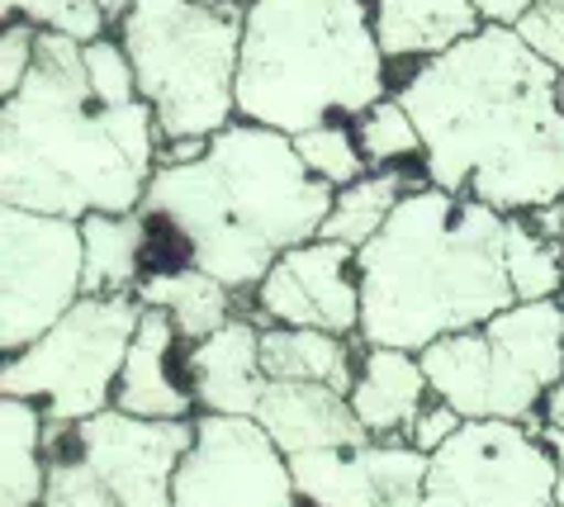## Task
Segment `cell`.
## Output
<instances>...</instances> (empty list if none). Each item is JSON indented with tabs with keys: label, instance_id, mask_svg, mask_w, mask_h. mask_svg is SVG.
Wrapping results in <instances>:
<instances>
[{
	"label": "cell",
	"instance_id": "836d02e7",
	"mask_svg": "<svg viewBox=\"0 0 564 507\" xmlns=\"http://www.w3.org/2000/svg\"><path fill=\"white\" fill-rule=\"evenodd\" d=\"M536 224H541L545 233H555L560 242H564V199H560V204H551V209H541V214H536Z\"/></svg>",
	"mask_w": 564,
	"mask_h": 507
},
{
	"label": "cell",
	"instance_id": "d590c367",
	"mask_svg": "<svg viewBox=\"0 0 564 507\" xmlns=\"http://www.w3.org/2000/svg\"><path fill=\"white\" fill-rule=\"evenodd\" d=\"M199 6H214V10H242V14H247V10L257 6V0H199Z\"/></svg>",
	"mask_w": 564,
	"mask_h": 507
},
{
	"label": "cell",
	"instance_id": "9c48e42d",
	"mask_svg": "<svg viewBox=\"0 0 564 507\" xmlns=\"http://www.w3.org/2000/svg\"><path fill=\"white\" fill-rule=\"evenodd\" d=\"M138 319V294H82L39 342L0 360V393L34 399L53 422L109 413Z\"/></svg>",
	"mask_w": 564,
	"mask_h": 507
},
{
	"label": "cell",
	"instance_id": "d4e9b609",
	"mask_svg": "<svg viewBox=\"0 0 564 507\" xmlns=\"http://www.w3.org/2000/svg\"><path fill=\"white\" fill-rule=\"evenodd\" d=\"M503 261L517 299H564V242L536 224V214H508Z\"/></svg>",
	"mask_w": 564,
	"mask_h": 507
},
{
	"label": "cell",
	"instance_id": "83f0119b",
	"mask_svg": "<svg viewBox=\"0 0 564 507\" xmlns=\"http://www.w3.org/2000/svg\"><path fill=\"white\" fill-rule=\"evenodd\" d=\"M0 20H29L39 29H53V34H67V39H100L109 34L105 14L96 0H0Z\"/></svg>",
	"mask_w": 564,
	"mask_h": 507
},
{
	"label": "cell",
	"instance_id": "f546056e",
	"mask_svg": "<svg viewBox=\"0 0 564 507\" xmlns=\"http://www.w3.org/2000/svg\"><path fill=\"white\" fill-rule=\"evenodd\" d=\"M517 29H522V39L536 47L541 57H551L555 67H564V0H536Z\"/></svg>",
	"mask_w": 564,
	"mask_h": 507
},
{
	"label": "cell",
	"instance_id": "9a60e30c",
	"mask_svg": "<svg viewBox=\"0 0 564 507\" xmlns=\"http://www.w3.org/2000/svg\"><path fill=\"white\" fill-rule=\"evenodd\" d=\"M185 356H191V342L181 337V327L171 323V313L143 309L133 346H129V360H123V375H119V389H115V408L129 418H148V422L199 418Z\"/></svg>",
	"mask_w": 564,
	"mask_h": 507
},
{
	"label": "cell",
	"instance_id": "ac0fdd59",
	"mask_svg": "<svg viewBox=\"0 0 564 507\" xmlns=\"http://www.w3.org/2000/svg\"><path fill=\"white\" fill-rule=\"evenodd\" d=\"M370 20L380 53L394 67V86L422 62L451 53L456 43L475 39L484 29V14L475 0H370Z\"/></svg>",
	"mask_w": 564,
	"mask_h": 507
},
{
	"label": "cell",
	"instance_id": "52a82bcc",
	"mask_svg": "<svg viewBox=\"0 0 564 507\" xmlns=\"http://www.w3.org/2000/svg\"><path fill=\"white\" fill-rule=\"evenodd\" d=\"M427 385L465 422H545L564 379V299H517L489 323L451 332L417 352Z\"/></svg>",
	"mask_w": 564,
	"mask_h": 507
},
{
	"label": "cell",
	"instance_id": "5bb4252c",
	"mask_svg": "<svg viewBox=\"0 0 564 507\" xmlns=\"http://www.w3.org/2000/svg\"><path fill=\"white\" fill-rule=\"evenodd\" d=\"M432 455L409 436H370L366 446L290 455L294 484L313 507H422Z\"/></svg>",
	"mask_w": 564,
	"mask_h": 507
},
{
	"label": "cell",
	"instance_id": "8992f818",
	"mask_svg": "<svg viewBox=\"0 0 564 507\" xmlns=\"http://www.w3.org/2000/svg\"><path fill=\"white\" fill-rule=\"evenodd\" d=\"M115 34L133 62L162 142L214 138L238 119L242 10H214L199 0H133Z\"/></svg>",
	"mask_w": 564,
	"mask_h": 507
},
{
	"label": "cell",
	"instance_id": "4fadbf2b",
	"mask_svg": "<svg viewBox=\"0 0 564 507\" xmlns=\"http://www.w3.org/2000/svg\"><path fill=\"white\" fill-rule=\"evenodd\" d=\"M247 313L261 327H318L337 337H360L356 247L327 237L290 247L247 294Z\"/></svg>",
	"mask_w": 564,
	"mask_h": 507
},
{
	"label": "cell",
	"instance_id": "cb8c5ba5",
	"mask_svg": "<svg viewBox=\"0 0 564 507\" xmlns=\"http://www.w3.org/2000/svg\"><path fill=\"white\" fill-rule=\"evenodd\" d=\"M427 181V171H422V162L409 171V166H380L370 171V176H360L356 185L337 190L333 209H327L323 218V233L327 242H347V247H366L380 237V228L394 218V209L403 204V195H409L413 185Z\"/></svg>",
	"mask_w": 564,
	"mask_h": 507
},
{
	"label": "cell",
	"instance_id": "277c9868",
	"mask_svg": "<svg viewBox=\"0 0 564 507\" xmlns=\"http://www.w3.org/2000/svg\"><path fill=\"white\" fill-rule=\"evenodd\" d=\"M503 233L508 214L489 204L432 181L413 185L380 237L356 251L360 342L427 352L451 332L512 309Z\"/></svg>",
	"mask_w": 564,
	"mask_h": 507
},
{
	"label": "cell",
	"instance_id": "8d00e7d4",
	"mask_svg": "<svg viewBox=\"0 0 564 507\" xmlns=\"http://www.w3.org/2000/svg\"><path fill=\"white\" fill-rule=\"evenodd\" d=\"M555 507H564V474H560V494H555Z\"/></svg>",
	"mask_w": 564,
	"mask_h": 507
},
{
	"label": "cell",
	"instance_id": "484cf974",
	"mask_svg": "<svg viewBox=\"0 0 564 507\" xmlns=\"http://www.w3.org/2000/svg\"><path fill=\"white\" fill-rule=\"evenodd\" d=\"M356 138H360V152L370 157L375 171L422 162V129L399 95H384L380 105H370L366 115L356 119Z\"/></svg>",
	"mask_w": 564,
	"mask_h": 507
},
{
	"label": "cell",
	"instance_id": "44dd1931",
	"mask_svg": "<svg viewBox=\"0 0 564 507\" xmlns=\"http://www.w3.org/2000/svg\"><path fill=\"white\" fill-rule=\"evenodd\" d=\"M48 494V413L0 393V507H39Z\"/></svg>",
	"mask_w": 564,
	"mask_h": 507
},
{
	"label": "cell",
	"instance_id": "4dcf8cb0",
	"mask_svg": "<svg viewBox=\"0 0 564 507\" xmlns=\"http://www.w3.org/2000/svg\"><path fill=\"white\" fill-rule=\"evenodd\" d=\"M460 427H465V418H460V413H456V408H451L446 399H436V393H432V399L422 403V413L413 418V432H409V441H413L417 451L436 455V451H442L451 436L460 432Z\"/></svg>",
	"mask_w": 564,
	"mask_h": 507
},
{
	"label": "cell",
	"instance_id": "ba28073f",
	"mask_svg": "<svg viewBox=\"0 0 564 507\" xmlns=\"http://www.w3.org/2000/svg\"><path fill=\"white\" fill-rule=\"evenodd\" d=\"M191 422H148L119 408L86 422L48 418V494L39 507H176Z\"/></svg>",
	"mask_w": 564,
	"mask_h": 507
},
{
	"label": "cell",
	"instance_id": "8fae6325",
	"mask_svg": "<svg viewBox=\"0 0 564 507\" xmlns=\"http://www.w3.org/2000/svg\"><path fill=\"white\" fill-rule=\"evenodd\" d=\"M564 465L522 422H465L427 465L422 507H555Z\"/></svg>",
	"mask_w": 564,
	"mask_h": 507
},
{
	"label": "cell",
	"instance_id": "e575fe53",
	"mask_svg": "<svg viewBox=\"0 0 564 507\" xmlns=\"http://www.w3.org/2000/svg\"><path fill=\"white\" fill-rule=\"evenodd\" d=\"M545 422H555V427H564V379L555 385V393L545 399Z\"/></svg>",
	"mask_w": 564,
	"mask_h": 507
},
{
	"label": "cell",
	"instance_id": "f1b7e54d",
	"mask_svg": "<svg viewBox=\"0 0 564 507\" xmlns=\"http://www.w3.org/2000/svg\"><path fill=\"white\" fill-rule=\"evenodd\" d=\"M39 34L43 29L29 20H10L0 29V100H10V95L29 82L34 57H39Z\"/></svg>",
	"mask_w": 564,
	"mask_h": 507
},
{
	"label": "cell",
	"instance_id": "4316f807",
	"mask_svg": "<svg viewBox=\"0 0 564 507\" xmlns=\"http://www.w3.org/2000/svg\"><path fill=\"white\" fill-rule=\"evenodd\" d=\"M294 148H300L304 166L318 176L323 185L333 190H347L356 185L360 176H370V157L360 152V138H356V123L351 119H333V123H318V129H308L294 138Z\"/></svg>",
	"mask_w": 564,
	"mask_h": 507
},
{
	"label": "cell",
	"instance_id": "3957f363",
	"mask_svg": "<svg viewBox=\"0 0 564 507\" xmlns=\"http://www.w3.org/2000/svg\"><path fill=\"white\" fill-rule=\"evenodd\" d=\"M162 166L148 100H109L86 72V43L39 34L29 82L0 109V199L57 218L133 214Z\"/></svg>",
	"mask_w": 564,
	"mask_h": 507
},
{
	"label": "cell",
	"instance_id": "ffe728a7",
	"mask_svg": "<svg viewBox=\"0 0 564 507\" xmlns=\"http://www.w3.org/2000/svg\"><path fill=\"white\" fill-rule=\"evenodd\" d=\"M360 337H337L318 327H261V366L265 379H294V385H327L351 393L360 366Z\"/></svg>",
	"mask_w": 564,
	"mask_h": 507
},
{
	"label": "cell",
	"instance_id": "e0dca14e",
	"mask_svg": "<svg viewBox=\"0 0 564 507\" xmlns=\"http://www.w3.org/2000/svg\"><path fill=\"white\" fill-rule=\"evenodd\" d=\"M257 422L285 455L304 451H337L366 446L370 432L351 413V399L327 385H294V379H271L257 403Z\"/></svg>",
	"mask_w": 564,
	"mask_h": 507
},
{
	"label": "cell",
	"instance_id": "2e32d148",
	"mask_svg": "<svg viewBox=\"0 0 564 507\" xmlns=\"http://www.w3.org/2000/svg\"><path fill=\"white\" fill-rule=\"evenodd\" d=\"M185 370H191L199 413L257 418V403H261L265 385H271L265 366H261V323L247 309H238L224 327L209 332L205 342H191Z\"/></svg>",
	"mask_w": 564,
	"mask_h": 507
},
{
	"label": "cell",
	"instance_id": "74e56055",
	"mask_svg": "<svg viewBox=\"0 0 564 507\" xmlns=\"http://www.w3.org/2000/svg\"><path fill=\"white\" fill-rule=\"evenodd\" d=\"M560 109H564V67H560Z\"/></svg>",
	"mask_w": 564,
	"mask_h": 507
},
{
	"label": "cell",
	"instance_id": "603a6c76",
	"mask_svg": "<svg viewBox=\"0 0 564 507\" xmlns=\"http://www.w3.org/2000/svg\"><path fill=\"white\" fill-rule=\"evenodd\" d=\"M86 294H138L148 276V214H86Z\"/></svg>",
	"mask_w": 564,
	"mask_h": 507
},
{
	"label": "cell",
	"instance_id": "5b68a950",
	"mask_svg": "<svg viewBox=\"0 0 564 507\" xmlns=\"http://www.w3.org/2000/svg\"><path fill=\"white\" fill-rule=\"evenodd\" d=\"M394 95L370 0H257L242 14L238 119L300 138L318 123L360 119Z\"/></svg>",
	"mask_w": 564,
	"mask_h": 507
},
{
	"label": "cell",
	"instance_id": "1f68e13d",
	"mask_svg": "<svg viewBox=\"0 0 564 507\" xmlns=\"http://www.w3.org/2000/svg\"><path fill=\"white\" fill-rule=\"evenodd\" d=\"M475 6L484 14V24H508V29H517L531 14L536 0H475Z\"/></svg>",
	"mask_w": 564,
	"mask_h": 507
},
{
	"label": "cell",
	"instance_id": "7a4b0ae2",
	"mask_svg": "<svg viewBox=\"0 0 564 507\" xmlns=\"http://www.w3.org/2000/svg\"><path fill=\"white\" fill-rule=\"evenodd\" d=\"M333 199L290 133L232 119L191 162L156 166L143 199L148 271L199 266L247 299L290 247L323 233Z\"/></svg>",
	"mask_w": 564,
	"mask_h": 507
},
{
	"label": "cell",
	"instance_id": "6da1fadb",
	"mask_svg": "<svg viewBox=\"0 0 564 507\" xmlns=\"http://www.w3.org/2000/svg\"><path fill=\"white\" fill-rule=\"evenodd\" d=\"M394 95L422 129V171L498 214H541L564 199L560 67L522 29L484 24L422 62Z\"/></svg>",
	"mask_w": 564,
	"mask_h": 507
},
{
	"label": "cell",
	"instance_id": "30bf717a",
	"mask_svg": "<svg viewBox=\"0 0 564 507\" xmlns=\"http://www.w3.org/2000/svg\"><path fill=\"white\" fill-rule=\"evenodd\" d=\"M0 352L14 356L39 342L86 294L82 218L0 209Z\"/></svg>",
	"mask_w": 564,
	"mask_h": 507
},
{
	"label": "cell",
	"instance_id": "d6986e66",
	"mask_svg": "<svg viewBox=\"0 0 564 507\" xmlns=\"http://www.w3.org/2000/svg\"><path fill=\"white\" fill-rule=\"evenodd\" d=\"M351 413L370 436H409L422 403L432 399L427 370L417 352H394V346H360V366L351 385Z\"/></svg>",
	"mask_w": 564,
	"mask_h": 507
},
{
	"label": "cell",
	"instance_id": "d6a6232c",
	"mask_svg": "<svg viewBox=\"0 0 564 507\" xmlns=\"http://www.w3.org/2000/svg\"><path fill=\"white\" fill-rule=\"evenodd\" d=\"M100 6V14H105V24H109V34H115V29L129 20V10H133V0H96Z\"/></svg>",
	"mask_w": 564,
	"mask_h": 507
},
{
	"label": "cell",
	"instance_id": "7c38bea8",
	"mask_svg": "<svg viewBox=\"0 0 564 507\" xmlns=\"http://www.w3.org/2000/svg\"><path fill=\"white\" fill-rule=\"evenodd\" d=\"M176 507H304V494L257 418L199 413L176 470Z\"/></svg>",
	"mask_w": 564,
	"mask_h": 507
},
{
	"label": "cell",
	"instance_id": "7402d4cb",
	"mask_svg": "<svg viewBox=\"0 0 564 507\" xmlns=\"http://www.w3.org/2000/svg\"><path fill=\"white\" fill-rule=\"evenodd\" d=\"M138 304L171 313L185 342H205L242 309V294H232L224 280H214L199 266H171V271H148L138 284Z\"/></svg>",
	"mask_w": 564,
	"mask_h": 507
}]
</instances>
